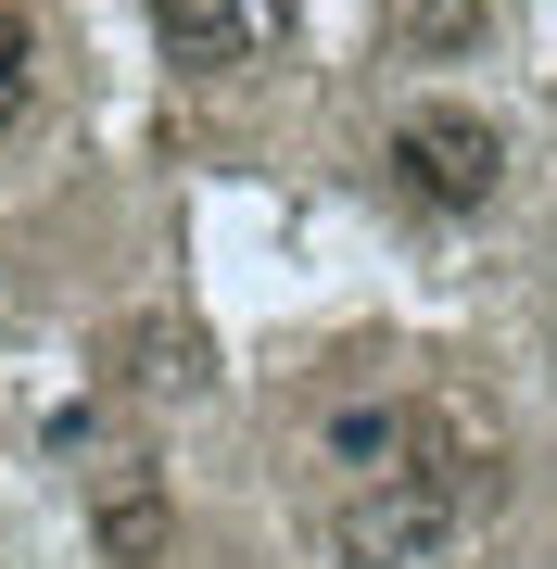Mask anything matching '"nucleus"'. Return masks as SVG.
<instances>
[{
	"instance_id": "0eeeda50",
	"label": "nucleus",
	"mask_w": 557,
	"mask_h": 569,
	"mask_svg": "<svg viewBox=\"0 0 557 569\" xmlns=\"http://www.w3.org/2000/svg\"><path fill=\"white\" fill-rule=\"evenodd\" d=\"M115 355H127V392H166V406H178V392H203V342H190L178 317H140Z\"/></svg>"
},
{
	"instance_id": "f257e3e1",
	"label": "nucleus",
	"mask_w": 557,
	"mask_h": 569,
	"mask_svg": "<svg viewBox=\"0 0 557 569\" xmlns=\"http://www.w3.org/2000/svg\"><path fill=\"white\" fill-rule=\"evenodd\" d=\"M495 493H507V468L406 456V468H380V481H355L342 507H330V569H444L481 531Z\"/></svg>"
},
{
	"instance_id": "423d86ee",
	"label": "nucleus",
	"mask_w": 557,
	"mask_h": 569,
	"mask_svg": "<svg viewBox=\"0 0 557 569\" xmlns=\"http://www.w3.org/2000/svg\"><path fill=\"white\" fill-rule=\"evenodd\" d=\"M392 39H406V63H469L495 39V0H392Z\"/></svg>"
},
{
	"instance_id": "7ed1b4c3",
	"label": "nucleus",
	"mask_w": 557,
	"mask_h": 569,
	"mask_svg": "<svg viewBox=\"0 0 557 569\" xmlns=\"http://www.w3.org/2000/svg\"><path fill=\"white\" fill-rule=\"evenodd\" d=\"M152 39L178 77H253L291 51V0H152Z\"/></svg>"
},
{
	"instance_id": "39448f33",
	"label": "nucleus",
	"mask_w": 557,
	"mask_h": 569,
	"mask_svg": "<svg viewBox=\"0 0 557 569\" xmlns=\"http://www.w3.org/2000/svg\"><path fill=\"white\" fill-rule=\"evenodd\" d=\"M317 456L355 468V481H380V468L418 456V392H368V406H330L317 418Z\"/></svg>"
},
{
	"instance_id": "6e6552de",
	"label": "nucleus",
	"mask_w": 557,
	"mask_h": 569,
	"mask_svg": "<svg viewBox=\"0 0 557 569\" xmlns=\"http://www.w3.org/2000/svg\"><path fill=\"white\" fill-rule=\"evenodd\" d=\"M26 114H39V26L0 0V140H13Z\"/></svg>"
},
{
	"instance_id": "f03ea898",
	"label": "nucleus",
	"mask_w": 557,
	"mask_h": 569,
	"mask_svg": "<svg viewBox=\"0 0 557 569\" xmlns=\"http://www.w3.org/2000/svg\"><path fill=\"white\" fill-rule=\"evenodd\" d=\"M392 190L406 203H431V216H481L507 190V127L481 114V102H406L392 114Z\"/></svg>"
},
{
	"instance_id": "20e7f679",
	"label": "nucleus",
	"mask_w": 557,
	"mask_h": 569,
	"mask_svg": "<svg viewBox=\"0 0 557 569\" xmlns=\"http://www.w3.org/2000/svg\"><path fill=\"white\" fill-rule=\"evenodd\" d=\"M166 545H178L166 468H152V456H115L102 481H89V557H102V569H166Z\"/></svg>"
}]
</instances>
